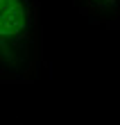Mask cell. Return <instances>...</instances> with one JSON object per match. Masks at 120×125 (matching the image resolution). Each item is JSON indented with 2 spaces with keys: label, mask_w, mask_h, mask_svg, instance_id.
<instances>
[{
  "label": "cell",
  "mask_w": 120,
  "mask_h": 125,
  "mask_svg": "<svg viewBox=\"0 0 120 125\" xmlns=\"http://www.w3.org/2000/svg\"><path fill=\"white\" fill-rule=\"evenodd\" d=\"M39 64V0H0V84L34 82Z\"/></svg>",
  "instance_id": "6da1fadb"
},
{
  "label": "cell",
  "mask_w": 120,
  "mask_h": 125,
  "mask_svg": "<svg viewBox=\"0 0 120 125\" xmlns=\"http://www.w3.org/2000/svg\"><path fill=\"white\" fill-rule=\"evenodd\" d=\"M77 11L95 25L109 30L120 27V0H73Z\"/></svg>",
  "instance_id": "7a4b0ae2"
}]
</instances>
